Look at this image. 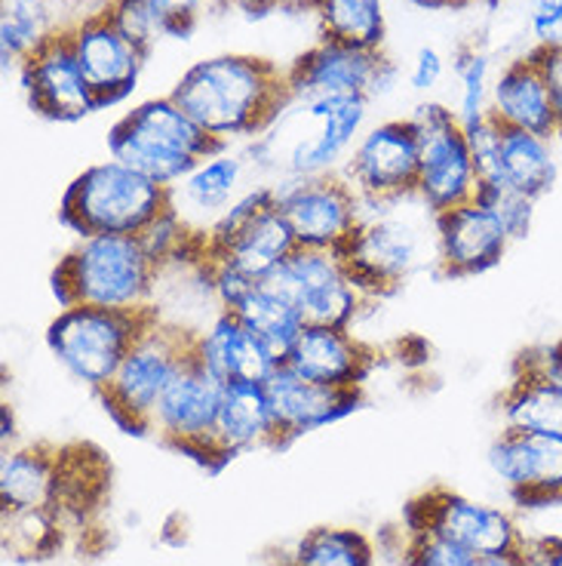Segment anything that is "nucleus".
<instances>
[{"label": "nucleus", "instance_id": "obj_25", "mask_svg": "<svg viewBox=\"0 0 562 566\" xmlns=\"http://www.w3.org/2000/svg\"><path fill=\"white\" fill-rule=\"evenodd\" d=\"M112 490V462L93 443H62L59 447L56 490L53 505L71 530H84L108 499Z\"/></svg>", "mask_w": 562, "mask_h": 566}, {"label": "nucleus", "instance_id": "obj_16", "mask_svg": "<svg viewBox=\"0 0 562 566\" xmlns=\"http://www.w3.org/2000/svg\"><path fill=\"white\" fill-rule=\"evenodd\" d=\"M68 41L77 65L84 71L86 84L96 96L99 112L127 99L139 84L145 62L151 56L139 43L129 41L127 34L105 15V10L77 22L68 31Z\"/></svg>", "mask_w": 562, "mask_h": 566}, {"label": "nucleus", "instance_id": "obj_30", "mask_svg": "<svg viewBox=\"0 0 562 566\" xmlns=\"http://www.w3.org/2000/svg\"><path fill=\"white\" fill-rule=\"evenodd\" d=\"M227 312L250 326L255 336L280 357L283 364H286L293 345L301 336V329L308 326L296 302L267 281H258L255 286H250V293L240 298L237 305H231Z\"/></svg>", "mask_w": 562, "mask_h": 566}, {"label": "nucleus", "instance_id": "obj_8", "mask_svg": "<svg viewBox=\"0 0 562 566\" xmlns=\"http://www.w3.org/2000/svg\"><path fill=\"white\" fill-rule=\"evenodd\" d=\"M396 203H379L375 212L363 203L360 226L338 253L365 298L396 293L424 262V226L412 212L394 210Z\"/></svg>", "mask_w": 562, "mask_h": 566}, {"label": "nucleus", "instance_id": "obj_46", "mask_svg": "<svg viewBox=\"0 0 562 566\" xmlns=\"http://www.w3.org/2000/svg\"><path fill=\"white\" fill-rule=\"evenodd\" d=\"M526 357H529L534 367L541 369L550 382L556 385V388L562 391V339L553 342V345H544V348L526 352Z\"/></svg>", "mask_w": 562, "mask_h": 566}, {"label": "nucleus", "instance_id": "obj_42", "mask_svg": "<svg viewBox=\"0 0 562 566\" xmlns=\"http://www.w3.org/2000/svg\"><path fill=\"white\" fill-rule=\"evenodd\" d=\"M529 31L541 50H562V0H532Z\"/></svg>", "mask_w": 562, "mask_h": 566}, {"label": "nucleus", "instance_id": "obj_35", "mask_svg": "<svg viewBox=\"0 0 562 566\" xmlns=\"http://www.w3.org/2000/svg\"><path fill=\"white\" fill-rule=\"evenodd\" d=\"M320 34L324 41L381 50L388 22H384V0H324L320 10Z\"/></svg>", "mask_w": 562, "mask_h": 566}, {"label": "nucleus", "instance_id": "obj_20", "mask_svg": "<svg viewBox=\"0 0 562 566\" xmlns=\"http://www.w3.org/2000/svg\"><path fill=\"white\" fill-rule=\"evenodd\" d=\"M436 265L443 277H477L505 259L513 238L505 222L477 198L434 216Z\"/></svg>", "mask_w": 562, "mask_h": 566}, {"label": "nucleus", "instance_id": "obj_43", "mask_svg": "<svg viewBox=\"0 0 562 566\" xmlns=\"http://www.w3.org/2000/svg\"><path fill=\"white\" fill-rule=\"evenodd\" d=\"M443 74H446V59H443V53L434 50V46H422L415 53L412 69H409V86L415 93H431L443 81Z\"/></svg>", "mask_w": 562, "mask_h": 566}, {"label": "nucleus", "instance_id": "obj_38", "mask_svg": "<svg viewBox=\"0 0 562 566\" xmlns=\"http://www.w3.org/2000/svg\"><path fill=\"white\" fill-rule=\"evenodd\" d=\"M477 200L479 203H486V207L505 222L507 234H510L513 241H522V238L529 234V228H532L534 219V203H538V200L526 198V195L513 191V188H505V185H479Z\"/></svg>", "mask_w": 562, "mask_h": 566}, {"label": "nucleus", "instance_id": "obj_36", "mask_svg": "<svg viewBox=\"0 0 562 566\" xmlns=\"http://www.w3.org/2000/svg\"><path fill=\"white\" fill-rule=\"evenodd\" d=\"M452 71L458 77V120L462 127H474L477 120L489 117V96H492V65L489 56L477 46H462L452 59Z\"/></svg>", "mask_w": 562, "mask_h": 566}, {"label": "nucleus", "instance_id": "obj_48", "mask_svg": "<svg viewBox=\"0 0 562 566\" xmlns=\"http://www.w3.org/2000/svg\"><path fill=\"white\" fill-rule=\"evenodd\" d=\"M477 566H532L526 548H513V552H501V554H489V557H477Z\"/></svg>", "mask_w": 562, "mask_h": 566}, {"label": "nucleus", "instance_id": "obj_21", "mask_svg": "<svg viewBox=\"0 0 562 566\" xmlns=\"http://www.w3.org/2000/svg\"><path fill=\"white\" fill-rule=\"evenodd\" d=\"M489 465L520 505L562 502V434L505 428L489 447Z\"/></svg>", "mask_w": 562, "mask_h": 566}, {"label": "nucleus", "instance_id": "obj_29", "mask_svg": "<svg viewBox=\"0 0 562 566\" xmlns=\"http://www.w3.org/2000/svg\"><path fill=\"white\" fill-rule=\"evenodd\" d=\"M59 447L31 443L0 455V505L10 511L50 509L56 490Z\"/></svg>", "mask_w": 562, "mask_h": 566}, {"label": "nucleus", "instance_id": "obj_22", "mask_svg": "<svg viewBox=\"0 0 562 566\" xmlns=\"http://www.w3.org/2000/svg\"><path fill=\"white\" fill-rule=\"evenodd\" d=\"M489 114L501 127L526 129L550 139L556 136V90L538 46L498 71L489 96Z\"/></svg>", "mask_w": 562, "mask_h": 566}, {"label": "nucleus", "instance_id": "obj_4", "mask_svg": "<svg viewBox=\"0 0 562 566\" xmlns=\"http://www.w3.org/2000/svg\"><path fill=\"white\" fill-rule=\"evenodd\" d=\"M172 210V188L157 185L120 160H105L74 176L59 200V222L77 238H139Z\"/></svg>", "mask_w": 562, "mask_h": 566}, {"label": "nucleus", "instance_id": "obj_37", "mask_svg": "<svg viewBox=\"0 0 562 566\" xmlns=\"http://www.w3.org/2000/svg\"><path fill=\"white\" fill-rule=\"evenodd\" d=\"M403 566H477V554L439 533H406Z\"/></svg>", "mask_w": 562, "mask_h": 566}, {"label": "nucleus", "instance_id": "obj_54", "mask_svg": "<svg viewBox=\"0 0 562 566\" xmlns=\"http://www.w3.org/2000/svg\"><path fill=\"white\" fill-rule=\"evenodd\" d=\"M489 3H495V0H489Z\"/></svg>", "mask_w": 562, "mask_h": 566}, {"label": "nucleus", "instance_id": "obj_28", "mask_svg": "<svg viewBox=\"0 0 562 566\" xmlns=\"http://www.w3.org/2000/svg\"><path fill=\"white\" fill-rule=\"evenodd\" d=\"M505 428L526 434H562V391L522 354L501 395Z\"/></svg>", "mask_w": 562, "mask_h": 566}, {"label": "nucleus", "instance_id": "obj_13", "mask_svg": "<svg viewBox=\"0 0 562 566\" xmlns=\"http://www.w3.org/2000/svg\"><path fill=\"white\" fill-rule=\"evenodd\" d=\"M403 526L406 533H439L477 557L513 552L526 542L507 511L474 502L446 486H431L415 495L403 511Z\"/></svg>", "mask_w": 562, "mask_h": 566}, {"label": "nucleus", "instance_id": "obj_40", "mask_svg": "<svg viewBox=\"0 0 562 566\" xmlns=\"http://www.w3.org/2000/svg\"><path fill=\"white\" fill-rule=\"evenodd\" d=\"M148 7H151L157 29L163 38L184 41L198 29L200 13H203V7H210V0H148Z\"/></svg>", "mask_w": 562, "mask_h": 566}, {"label": "nucleus", "instance_id": "obj_24", "mask_svg": "<svg viewBox=\"0 0 562 566\" xmlns=\"http://www.w3.org/2000/svg\"><path fill=\"white\" fill-rule=\"evenodd\" d=\"M200 364L222 382H267L283 360L231 312H222L194 342Z\"/></svg>", "mask_w": 562, "mask_h": 566}, {"label": "nucleus", "instance_id": "obj_33", "mask_svg": "<svg viewBox=\"0 0 562 566\" xmlns=\"http://www.w3.org/2000/svg\"><path fill=\"white\" fill-rule=\"evenodd\" d=\"M59 34L43 0H0V65L3 74L22 69V62Z\"/></svg>", "mask_w": 562, "mask_h": 566}, {"label": "nucleus", "instance_id": "obj_49", "mask_svg": "<svg viewBox=\"0 0 562 566\" xmlns=\"http://www.w3.org/2000/svg\"><path fill=\"white\" fill-rule=\"evenodd\" d=\"M237 10L250 19H265V15L280 10V0H240Z\"/></svg>", "mask_w": 562, "mask_h": 566}, {"label": "nucleus", "instance_id": "obj_44", "mask_svg": "<svg viewBox=\"0 0 562 566\" xmlns=\"http://www.w3.org/2000/svg\"><path fill=\"white\" fill-rule=\"evenodd\" d=\"M108 0H43V7L50 10L59 31H71L77 22H84L86 15L102 13Z\"/></svg>", "mask_w": 562, "mask_h": 566}, {"label": "nucleus", "instance_id": "obj_31", "mask_svg": "<svg viewBox=\"0 0 562 566\" xmlns=\"http://www.w3.org/2000/svg\"><path fill=\"white\" fill-rule=\"evenodd\" d=\"M240 179H243V157L231 151L206 157L172 188V207L182 219H188V212H198L200 219L215 222L234 203Z\"/></svg>", "mask_w": 562, "mask_h": 566}, {"label": "nucleus", "instance_id": "obj_14", "mask_svg": "<svg viewBox=\"0 0 562 566\" xmlns=\"http://www.w3.org/2000/svg\"><path fill=\"white\" fill-rule=\"evenodd\" d=\"M341 176L365 207L415 198L418 188V133L412 117L363 129L344 160Z\"/></svg>", "mask_w": 562, "mask_h": 566}, {"label": "nucleus", "instance_id": "obj_5", "mask_svg": "<svg viewBox=\"0 0 562 566\" xmlns=\"http://www.w3.org/2000/svg\"><path fill=\"white\" fill-rule=\"evenodd\" d=\"M194 342H198V333L167 324L160 317L145 329V336L132 345V352L124 357L120 369L112 376V382L96 391L105 412L120 431H127L132 438L151 434L157 403L184 360L191 357Z\"/></svg>", "mask_w": 562, "mask_h": 566}, {"label": "nucleus", "instance_id": "obj_7", "mask_svg": "<svg viewBox=\"0 0 562 566\" xmlns=\"http://www.w3.org/2000/svg\"><path fill=\"white\" fill-rule=\"evenodd\" d=\"M157 317H160L157 308H139V312H112L89 305L62 308L56 321L46 326V345L71 379L99 391L112 382L124 357L132 352V345L145 336V329Z\"/></svg>", "mask_w": 562, "mask_h": 566}, {"label": "nucleus", "instance_id": "obj_12", "mask_svg": "<svg viewBox=\"0 0 562 566\" xmlns=\"http://www.w3.org/2000/svg\"><path fill=\"white\" fill-rule=\"evenodd\" d=\"M293 102L375 99L396 81V65L381 50L320 41L286 71Z\"/></svg>", "mask_w": 562, "mask_h": 566}, {"label": "nucleus", "instance_id": "obj_39", "mask_svg": "<svg viewBox=\"0 0 562 566\" xmlns=\"http://www.w3.org/2000/svg\"><path fill=\"white\" fill-rule=\"evenodd\" d=\"M105 15L112 19L117 29L127 34L129 41L139 43L141 50H155V43L163 38L157 29V19L148 7V0H108Z\"/></svg>", "mask_w": 562, "mask_h": 566}, {"label": "nucleus", "instance_id": "obj_10", "mask_svg": "<svg viewBox=\"0 0 562 566\" xmlns=\"http://www.w3.org/2000/svg\"><path fill=\"white\" fill-rule=\"evenodd\" d=\"M222 395H225V382L215 379L200 364L198 352H191L157 403L151 434L163 447L194 459L206 471H219L212 440H215Z\"/></svg>", "mask_w": 562, "mask_h": 566}, {"label": "nucleus", "instance_id": "obj_6", "mask_svg": "<svg viewBox=\"0 0 562 566\" xmlns=\"http://www.w3.org/2000/svg\"><path fill=\"white\" fill-rule=\"evenodd\" d=\"M203 234L198 241L203 265H227L253 281H267L296 250L274 185H255L240 195Z\"/></svg>", "mask_w": 562, "mask_h": 566}, {"label": "nucleus", "instance_id": "obj_47", "mask_svg": "<svg viewBox=\"0 0 562 566\" xmlns=\"http://www.w3.org/2000/svg\"><path fill=\"white\" fill-rule=\"evenodd\" d=\"M541 50V46H538ZM544 53V62H548V74L553 81V90H556V136L553 139L562 145V50H541Z\"/></svg>", "mask_w": 562, "mask_h": 566}, {"label": "nucleus", "instance_id": "obj_45", "mask_svg": "<svg viewBox=\"0 0 562 566\" xmlns=\"http://www.w3.org/2000/svg\"><path fill=\"white\" fill-rule=\"evenodd\" d=\"M522 548L529 554L532 566H562V536L526 538Z\"/></svg>", "mask_w": 562, "mask_h": 566}, {"label": "nucleus", "instance_id": "obj_9", "mask_svg": "<svg viewBox=\"0 0 562 566\" xmlns=\"http://www.w3.org/2000/svg\"><path fill=\"white\" fill-rule=\"evenodd\" d=\"M418 133V188L427 210L446 212L477 198L479 176L458 114L443 102H424L412 114Z\"/></svg>", "mask_w": 562, "mask_h": 566}, {"label": "nucleus", "instance_id": "obj_32", "mask_svg": "<svg viewBox=\"0 0 562 566\" xmlns=\"http://www.w3.org/2000/svg\"><path fill=\"white\" fill-rule=\"evenodd\" d=\"M71 526L53 509H3L0 542L3 554L15 564H41L65 548Z\"/></svg>", "mask_w": 562, "mask_h": 566}, {"label": "nucleus", "instance_id": "obj_19", "mask_svg": "<svg viewBox=\"0 0 562 566\" xmlns=\"http://www.w3.org/2000/svg\"><path fill=\"white\" fill-rule=\"evenodd\" d=\"M265 391L277 422L274 450H286L298 438L320 431L363 407V388H332V385L310 382L286 364L267 376Z\"/></svg>", "mask_w": 562, "mask_h": 566}, {"label": "nucleus", "instance_id": "obj_23", "mask_svg": "<svg viewBox=\"0 0 562 566\" xmlns=\"http://www.w3.org/2000/svg\"><path fill=\"white\" fill-rule=\"evenodd\" d=\"M379 354L365 342L341 326H305L301 336L286 357V367L296 369L310 382L332 388H363L369 373L375 369Z\"/></svg>", "mask_w": 562, "mask_h": 566}, {"label": "nucleus", "instance_id": "obj_27", "mask_svg": "<svg viewBox=\"0 0 562 566\" xmlns=\"http://www.w3.org/2000/svg\"><path fill=\"white\" fill-rule=\"evenodd\" d=\"M560 172L556 160V139L526 133V129L501 127V145H498V167L492 182L479 185H505L526 198H544Z\"/></svg>", "mask_w": 562, "mask_h": 566}, {"label": "nucleus", "instance_id": "obj_17", "mask_svg": "<svg viewBox=\"0 0 562 566\" xmlns=\"http://www.w3.org/2000/svg\"><path fill=\"white\" fill-rule=\"evenodd\" d=\"M19 81L25 90L29 108L38 117L56 120V124H74L99 112L84 71L74 59L68 31H59L43 46H38L22 62Z\"/></svg>", "mask_w": 562, "mask_h": 566}, {"label": "nucleus", "instance_id": "obj_18", "mask_svg": "<svg viewBox=\"0 0 562 566\" xmlns=\"http://www.w3.org/2000/svg\"><path fill=\"white\" fill-rule=\"evenodd\" d=\"M298 105L310 129L298 133L283 157L286 179L329 176L341 160H348L357 139L363 136L369 99H314Z\"/></svg>", "mask_w": 562, "mask_h": 566}, {"label": "nucleus", "instance_id": "obj_2", "mask_svg": "<svg viewBox=\"0 0 562 566\" xmlns=\"http://www.w3.org/2000/svg\"><path fill=\"white\" fill-rule=\"evenodd\" d=\"M157 262L141 238L96 234L81 238L53 271V296L62 308H112L139 312L151 308Z\"/></svg>", "mask_w": 562, "mask_h": 566}, {"label": "nucleus", "instance_id": "obj_15", "mask_svg": "<svg viewBox=\"0 0 562 566\" xmlns=\"http://www.w3.org/2000/svg\"><path fill=\"white\" fill-rule=\"evenodd\" d=\"M271 286L293 298L310 326H341L351 329L357 314L369 298L357 290L341 255L329 250L296 247L267 277Z\"/></svg>", "mask_w": 562, "mask_h": 566}, {"label": "nucleus", "instance_id": "obj_1", "mask_svg": "<svg viewBox=\"0 0 562 566\" xmlns=\"http://www.w3.org/2000/svg\"><path fill=\"white\" fill-rule=\"evenodd\" d=\"M169 96L222 142L262 136L293 105L286 71L250 53L200 59L176 81Z\"/></svg>", "mask_w": 562, "mask_h": 566}, {"label": "nucleus", "instance_id": "obj_53", "mask_svg": "<svg viewBox=\"0 0 562 566\" xmlns=\"http://www.w3.org/2000/svg\"><path fill=\"white\" fill-rule=\"evenodd\" d=\"M240 0H210L212 10H219V13H227V10H237Z\"/></svg>", "mask_w": 562, "mask_h": 566}, {"label": "nucleus", "instance_id": "obj_41", "mask_svg": "<svg viewBox=\"0 0 562 566\" xmlns=\"http://www.w3.org/2000/svg\"><path fill=\"white\" fill-rule=\"evenodd\" d=\"M467 133V145H470V157L477 167L479 182H492L495 167H498V145H501V124L492 114L477 120L474 127H464Z\"/></svg>", "mask_w": 562, "mask_h": 566}, {"label": "nucleus", "instance_id": "obj_11", "mask_svg": "<svg viewBox=\"0 0 562 566\" xmlns=\"http://www.w3.org/2000/svg\"><path fill=\"white\" fill-rule=\"evenodd\" d=\"M274 188L277 207L296 238V247L341 253L363 219V200L341 172L286 179Z\"/></svg>", "mask_w": 562, "mask_h": 566}, {"label": "nucleus", "instance_id": "obj_52", "mask_svg": "<svg viewBox=\"0 0 562 566\" xmlns=\"http://www.w3.org/2000/svg\"><path fill=\"white\" fill-rule=\"evenodd\" d=\"M409 3L422 10H462L470 0H409Z\"/></svg>", "mask_w": 562, "mask_h": 566}, {"label": "nucleus", "instance_id": "obj_26", "mask_svg": "<svg viewBox=\"0 0 562 566\" xmlns=\"http://www.w3.org/2000/svg\"><path fill=\"white\" fill-rule=\"evenodd\" d=\"M277 443V422L265 382H227L215 422V465L225 468L240 453Z\"/></svg>", "mask_w": 562, "mask_h": 566}, {"label": "nucleus", "instance_id": "obj_50", "mask_svg": "<svg viewBox=\"0 0 562 566\" xmlns=\"http://www.w3.org/2000/svg\"><path fill=\"white\" fill-rule=\"evenodd\" d=\"M0 419H3V431H0V438H3V450H10V443L15 440V419H13V407H10V403H3V407H0Z\"/></svg>", "mask_w": 562, "mask_h": 566}, {"label": "nucleus", "instance_id": "obj_3", "mask_svg": "<svg viewBox=\"0 0 562 566\" xmlns=\"http://www.w3.org/2000/svg\"><path fill=\"white\" fill-rule=\"evenodd\" d=\"M108 151L157 185L176 188L206 157L227 151V142L210 136L172 96H163L124 114L108 129Z\"/></svg>", "mask_w": 562, "mask_h": 566}, {"label": "nucleus", "instance_id": "obj_34", "mask_svg": "<svg viewBox=\"0 0 562 566\" xmlns=\"http://www.w3.org/2000/svg\"><path fill=\"white\" fill-rule=\"evenodd\" d=\"M286 566H375V545L353 526H314L298 538Z\"/></svg>", "mask_w": 562, "mask_h": 566}, {"label": "nucleus", "instance_id": "obj_51", "mask_svg": "<svg viewBox=\"0 0 562 566\" xmlns=\"http://www.w3.org/2000/svg\"><path fill=\"white\" fill-rule=\"evenodd\" d=\"M324 0H280L283 13H317Z\"/></svg>", "mask_w": 562, "mask_h": 566}]
</instances>
